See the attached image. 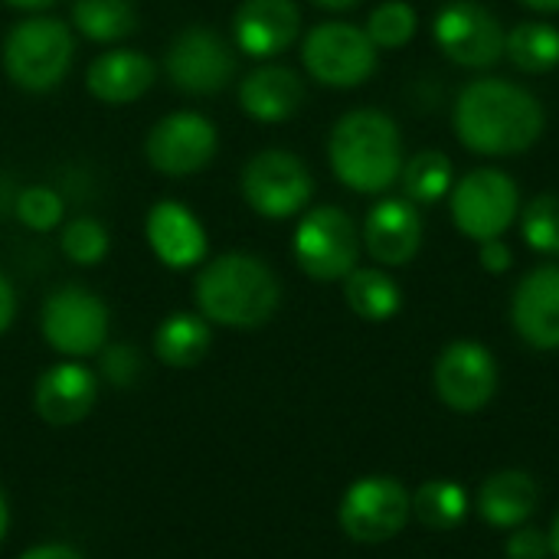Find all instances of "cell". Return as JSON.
Listing matches in <instances>:
<instances>
[{
  "mask_svg": "<svg viewBox=\"0 0 559 559\" xmlns=\"http://www.w3.org/2000/svg\"><path fill=\"white\" fill-rule=\"evenodd\" d=\"M468 511H472L468 491L449 478L423 481L413 495V518L429 531H442V534L455 531L465 524Z\"/></svg>",
  "mask_w": 559,
  "mask_h": 559,
  "instance_id": "25",
  "label": "cell"
},
{
  "mask_svg": "<svg viewBox=\"0 0 559 559\" xmlns=\"http://www.w3.org/2000/svg\"><path fill=\"white\" fill-rule=\"evenodd\" d=\"M98 400V373L88 370L82 360H62L43 370L36 380L33 406L46 426L66 429L82 423Z\"/></svg>",
  "mask_w": 559,
  "mask_h": 559,
  "instance_id": "16",
  "label": "cell"
},
{
  "mask_svg": "<svg viewBox=\"0 0 559 559\" xmlns=\"http://www.w3.org/2000/svg\"><path fill=\"white\" fill-rule=\"evenodd\" d=\"M436 43L452 62L465 69H488L504 56L508 33L488 7L475 0H452L436 16Z\"/></svg>",
  "mask_w": 559,
  "mask_h": 559,
  "instance_id": "13",
  "label": "cell"
},
{
  "mask_svg": "<svg viewBox=\"0 0 559 559\" xmlns=\"http://www.w3.org/2000/svg\"><path fill=\"white\" fill-rule=\"evenodd\" d=\"M305 102V82L295 69L269 62L252 69L242 82H239V105L249 118L265 121V124H278L285 118H292Z\"/></svg>",
  "mask_w": 559,
  "mask_h": 559,
  "instance_id": "21",
  "label": "cell"
},
{
  "mask_svg": "<svg viewBox=\"0 0 559 559\" xmlns=\"http://www.w3.org/2000/svg\"><path fill=\"white\" fill-rule=\"evenodd\" d=\"M147 246L157 255V262H164L167 269H193L206 259V229L203 223L190 213V206L177 203V200H160L151 206L147 223Z\"/></svg>",
  "mask_w": 559,
  "mask_h": 559,
  "instance_id": "19",
  "label": "cell"
},
{
  "mask_svg": "<svg viewBox=\"0 0 559 559\" xmlns=\"http://www.w3.org/2000/svg\"><path fill=\"white\" fill-rule=\"evenodd\" d=\"M216 144L219 138L210 118H203L200 111H174L151 128L144 154L157 174L190 177L216 157Z\"/></svg>",
  "mask_w": 559,
  "mask_h": 559,
  "instance_id": "14",
  "label": "cell"
},
{
  "mask_svg": "<svg viewBox=\"0 0 559 559\" xmlns=\"http://www.w3.org/2000/svg\"><path fill=\"white\" fill-rule=\"evenodd\" d=\"M108 305L82 285L56 288L39 311L43 341L66 360L98 357L108 344Z\"/></svg>",
  "mask_w": 559,
  "mask_h": 559,
  "instance_id": "5",
  "label": "cell"
},
{
  "mask_svg": "<svg viewBox=\"0 0 559 559\" xmlns=\"http://www.w3.org/2000/svg\"><path fill=\"white\" fill-rule=\"evenodd\" d=\"M518 183L498 167H478L452 187V219L475 242L501 239L518 219Z\"/></svg>",
  "mask_w": 559,
  "mask_h": 559,
  "instance_id": "10",
  "label": "cell"
},
{
  "mask_svg": "<svg viewBox=\"0 0 559 559\" xmlns=\"http://www.w3.org/2000/svg\"><path fill=\"white\" fill-rule=\"evenodd\" d=\"M334 177L354 193H383L403 174V138L396 121L377 108L347 111L328 141Z\"/></svg>",
  "mask_w": 559,
  "mask_h": 559,
  "instance_id": "3",
  "label": "cell"
},
{
  "mask_svg": "<svg viewBox=\"0 0 559 559\" xmlns=\"http://www.w3.org/2000/svg\"><path fill=\"white\" fill-rule=\"evenodd\" d=\"M504 56H511V62L521 72H531V75L550 72L559 66V29L554 23H537V20L518 23L508 33Z\"/></svg>",
  "mask_w": 559,
  "mask_h": 559,
  "instance_id": "27",
  "label": "cell"
},
{
  "mask_svg": "<svg viewBox=\"0 0 559 559\" xmlns=\"http://www.w3.org/2000/svg\"><path fill=\"white\" fill-rule=\"evenodd\" d=\"M524 239L540 255H559V197L540 193L521 213Z\"/></svg>",
  "mask_w": 559,
  "mask_h": 559,
  "instance_id": "30",
  "label": "cell"
},
{
  "mask_svg": "<svg viewBox=\"0 0 559 559\" xmlns=\"http://www.w3.org/2000/svg\"><path fill=\"white\" fill-rule=\"evenodd\" d=\"M108 229L98 223V219H92V216H79V219H72L66 229H62V236H59V249H62V255L72 262V265H98L105 255H108Z\"/></svg>",
  "mask_w": 559,
  "mask_h": 559,
  "instance_id": "31",
  "label": "cell"
},
{
  "mask_svg": "<svg viewBox=\"0 0 559 559\" xmlns=\"http://www.w3.org/2000/svg\"><path fill=\"white\" fill-rule=\"evenodd\" d=\"M537 504H540V488H537L534 475H527L521 468L495 472L491 478H485V485L478 488V498H475L478 518L495 531L524 527L537 514Z\"/></svg>",
  "mask_w": 559,
  "mask_h": 559,
  "instance_id": "20",
  "label": "cell"
},
{
  "mask_svg": "<svg viewBox=\"0 0 559 559\" xmlns=\"http://www.w3.org/2000/svg\"><path fill=\"white\" fill-rule=\"evenodd\" d=\"M511 324L527 347L559 350V265H540L518 282Z\"/></svg>",
  "mask_w": 559,
  "mask_h": 559,
  "instance_id": "15",
  "label": "cell"
},
{
  "mask_svg": "<svg viewBox=\"0 0 559 559\" xmlns=\"http://www.w3.org/2000/svg\"><path fill=\"white\" fill-rule=\"evenodd\" d=\"M547 540H550V557L559 559V514L554 518L550 531H547Z\"/></svg>",
  "mask_w": 559,
  "mask_h": 559,
  "instance_id": "42",
  "label": "cell"
},
{
  "mask_svg": "<svg viewBox=\"0 0 559 559\" xmlns=\"http://www.w3.org/2000/svg\"><path fill=\"white\" fill-rule=\"evenodd\" d=\"M20 559H85L75 547L69 544H39V547H29L26 554H20Z\"/></svg>",
  "mask_w": 559,
  "mask_h": 559,
  "instance_id": "37",
  "label": "cell"
},
{
  "mask_svg": "<svg viewBox=\"0 0 559 559\" xmlns=\"http://www.w3.org/2000/svg\"><path fill=\"white\" fill-rule=\"evenodd\" d=\"M85 85L102 105H131L154 85V62L138 49H111L92 59Z\"/></svg>",
  "mask_w": 559,
  "mask_h": 559,
  "instance_id": "22",
  "label": "cell"
},
{
  "mask_svg": "<svg viewBox=\"0 0 559 559\" xmlns=\"http://www.w3.org/2000/svg\"><path fill=\"white\" fill-rule=\"evenodd\" d=\"M478 246H481L478 249V262H481L485 272L504 275L514 265V252H511V246L504 239H488V242H478Z\"/></svg>",
  "mask_w": 559,
  "mask_h": 559,
  "instance_id": "35",
  "label": "cell"
},
{
  "mask_svg": "<svg viewBox=\"0 0 559 559\" xmlns=\"http://www.w3.org/2000/svg\"><path fill=\"white\" fill-rule=\"evenodd\" d=\"M301 29V10L295 0H242L233 16L236 49L252 59H272L285 52Z\"/></svg>",
  "mask_w": 559,
  "mask_h": 559,
  "instance_id": "17",
  "label": "cell"
},
{
  "mask_svg": "<svg viewBox=\"0 0 559 559\" xmlns=\"http://www.w3.org/2000/svg\"><path fill=\"white\" fill-rule=\"evenodd\" d=\"M344 301L364 321H390L403 308V292L383 269H373V265L360 269L357 265L344 278Z\"/></svg>",
  "mask_w": 559,
  "mask_h": 559,
  "instance_id": "24",
  "label": "cell"
},
{
  "mask_svg": "<svg viewBox=\"0 0 559 559\" xmlns=\"http://www.w3.org/2000/svg\"><path fill=\"white\" fill-rule=\"evenodd\" d=\"M13 318H16V292H13L10 278L0 272V334L10 331Z\"/></svg>",
  "mask_w": 559,
  "mask_h": 559,
  "instance_id": "36",
  "label": "cell"
},
{
  "mask_svg": "<svg viewBox=\"0 0 559 559\" xmlns=\"http://www.w3.org/2000/svg\"><path fill=\"white\" fill-rule=\"evenodd\" d=\"M301 59L314 82L331 88H357L377 69V46L364 26L331 20L318 23L305 36Z\"/></svg>",
  "mask_w": 559,
  "mask_h": 559,
  "instance_id": "8",
  "label": "cell"
},
{
  "mask_svg": "<svg viewBox=\"0 0 559 559\" xmlns=\"http://www.w3.org/2000/svg\"><path fill=\"white\" fill-rule=\"evenodd\" d=\"M318 7H324V10H334V13H344V10H354L360 0H314Z\"/></svg>",
  "mask_w": 559,
  "mask_h": 559,
  "instance_id": "39",
  "label": "cell"
},
{
  "mask_svg": "<svg viewBox=\"0 0 559 559\" xmlns=\"http://www.w3.org/2000/svg\"><path fill=\"white\" fill-rule=\"evenodd\" d=\"M10 7H16V10H29V13H39V10H46V7H52L56 0H7Z\"/></svg>",
  "mask_w": 559,
  "mask_h": 559,
  "instance_id": "38",
  "label": "cell"
},
{
  "mask_svg": "<svg viewBox=\"0 0 559 559\" xmlns=\"http://www.w3.org/2000/svg\"><path fill=\"white\" fill-rule=\"evenodd\" d=\"M62 213L66 200L52 187H26L13 197V216L33 233H49L52 226H59Z\"/></svg>",
  "mask_w": 559,
  "mask_h": 559,
  "instance_id": "32",
  "label": "cell"
},
{
  "mask_svg": "<svg viewBox=\"0 0 559 559\" xmlns=\"http://www.w3.org/2000/svg\"><path fill=\"white\" fill-rule=\"evenodd\" d=\"M498 377L495 354L478 341H452L432 367L436 396L462 416L481 413L495 400Z\"/></svg>",
  "mask_w": 559,
  "mask_h": 559,
  "instance_id": "12",
  "label": "cell"
},
{
  "mask_svg": "<svg viewBox=\"0 0 559 559\" xmlns=\"http://www.w3.org/2000/svg\"><path fill=\"white\" fill-rule=\"evenodd\" d=\"M210 347H213V331L203 314L177 311V314L164 318L154 331V354L160 364H167L174 370L197 367L210 354Z\"/></svg>",
  "mask_w": 559,
  "mask_h": 559,
  "instance_id": "23",
  "label": "cell"
},
{
  "mask_svg": "<svg viewBox=\"0 0 559 559\" xmlns=\"http://www.w3.org/2000/svg\"><path fill=\"white\" fill-rule=\"evenodd\" d=\"M292 252L314 282H344L360 259V233L341 206H314L301 216Z\"/></svg>",
  "mask_w": 559,
  "mask_h": 559,
  "instance_id": "6",
  "label": "cell"
},
{
  "mask_svg": "<svg viewBox=\"0 0 559 559\" xmlns=\"http://www.w3.org/2000/svg\"><path fill=\"white\" fill-rule=\"evenodd\" d=\"M452 160L442 151H419L403 164V190L409 203H439L455 183H452Z\"/></svg>",
  "mask_w": 559,
  "mask_h": 559,
  "instance_id": "28",
  "label": "cell"
},
{
  "mask_svg": "<svg viewBox=\"0 0 559 559\" xmlns=\"http://www.w3.org/2000/svg\"><path fill=\"white\" fill-rule=\"evenodd\" d=\"M504 557L508 559H547L550 557V540L544 531L537 527H514L508 544H504Z\"/></svg>",
  "mask_w": 559,
  "mask_h": 559,
  "instance_id": "34",
  "label": "cell"
},
{
  "mask_svg": "<svg viewBox=\"0 0 559 559\" xmlns=\"http://www.w3.org/2000/svg\"><path fill=\"white\" fill-rule=\"evenodd\" d=\"M314 177L308 164L282 147H269L249 157L242 167V197L265 219H288L311 203Z\"/></svg>",
  "mask_w": 559,
  "mask_h": 559,
  "instance_id": "9",
  "label": "cell"
},
{
  "mask_svg": "<svg viewBox=\"0 0 559 559\" xmlns=\"http://www.w3.org/2000/svg\"><path fill=\"white\" fill-rule=\"evenodd\" d=\"M164 72L177 92L216 95L236 75L233 46L210 26H190L174 36L164 56Z\"/></svg>",
  "mask_w": 559,
  "mask_h": 559,
  "instance_id": "11",
  "label": "cell"
},
{
  "mask_svg": "<svg viewBox=\"0 0 559 559\" xmlns=\"http://www.w3.org/2000/svg\"><path fill=\"white\" fill-rule=\"evenodd\" d=\"M200 314L210 324L252 331L272 321L282 301L278 275L249 252H226L210 259L193 285Z\"/></svg>",
  "mask_w": 559,
  "mask_h": 559,
  "instance_id": "2",
  "label": "cell"
},
{
  "mask_svg": "<svg viewBox=\"0 0 559 559\" xmlns=\"http://www.w3.org/2000/svg\"><path fill=\"white\" fill-rule=\"evenodd\" d=\"M521 3L537 13H559V0H521Z\"/></svg>",
  "mask_w": 559,
  "mask_h": 559,
  "instance_id": "41",
  "label": "cell"
},
{
  "mask_svg": "<svg viewBox=\"0 0 559 559\" xmlns=\"http://www.w3.org/2000/svg\"><path fill=\"white\" fill-rule=\"evenodd\" d=\"M364 246L373 262L386 269L409 265L423 246V216L406 197L380 200L364 219Z\"/></svg>",
  "mask_w": 559,
  "mask_h": 559,
  "instance_id": "18",
  "label": "cell"
},
{
  "mask_svg": "<svg viewBox=\"0 0 559 559\" xmlns=\"http://www.w3.org/2000/svg\"><path fill=\"white\" fill-rule=\"evenodd\" d=\"M7 531H10V504H7V495H3V488H0V544H3V537H7Z\"/></svg>",
  "mask_w": 559,
  "mask_h": 559,
  "instance_id": "40",
  "label": "cell"
},
{
  "mask_svg": "<svg viewBox=\"0 0 559 559\" xmlns=\"http://www.w3.org/2000/svg\"><path fill=\"white\" fill-rule=\"evenodd\" d=\"M72 26L92 43H118L138 29V10L131 0H75Z\"/></svg>",
  "mask_w": 559,
  "mask_h": 559,
  "instance_id": "26",
  "label": "cell"
},
{
  "mask_svg": "<svg viewBox=\"0 0 559 559\" xmlns=\"http://www.w3.org/2000/svg\"><path fill=\"white\" fill-rule=\"evenodd\" d=\"M98 373L108 386H134L141 377V354L131 344H105L98 350Z\"/></svg>",
  "mask_w": 559,
  "mask_h": 559,
  "instance_id": "33",
  "label": "cell"
},
{
  "mask_svg": "<svg viewBox=\"0 0 559 559\" xmlns=\"http://www.w3.org/2000/svg\"><path fill=\"white\" fill-rule=\"evenodd\" d=\"M75 56L72 29L56 16H26L3 36V72L23 92L56 88Z\"/></svg>",
  "mask_w": 559,
  "mask_h": 559,
  "instance_id": "4",
  "label": "cell"
},
{
  "mask_svg": "<svg viewBox=\"0 0 559 559\" xmlns=\"http://www.w3.org/2000/svg\"><path fill=\"white\" fill-rule=\"evenodd\" d=\"M413 518V495L400 478L367 475L357 478L337 508V524L354 544H386L406 531Z\"/></svg>",
  "mask_w": 559,
  "mask_h": 559,
  "instance_id": "7",
  "label": "cell"
},
{
  "mask_svg": "<svg viewBox=\"0 0 559 559\" xmlns=\"http://www.w3.org/2000/svg\"><path fill=\"white\" fill-rule=\"evenodd\" d=\"M419 16L406 0H386L380 3L367 20V36L377 49H400L416 36Z\"/></svg>",
  "mask_w": 559,
  "mask_h": 559,
  "instance_id": "29",
  "label": "cell"
},
{
  "mask_svg": "<svg viewBox=\"0 0 559 559\" xmlns=\"http://www.w3.org/2000/svg\"><path fill=\"white\" fill-rule=\"evenodd\" d=\"M459 141L485 157H508L531 151L547 124L544 105L534 92L508 79H475L459 92L455 111Z\"/></svg>",
  "mask_w": 559,
  "mask_h": 559,
  "instance_id": "1",
  "label": "cell"
}]
</instances>
